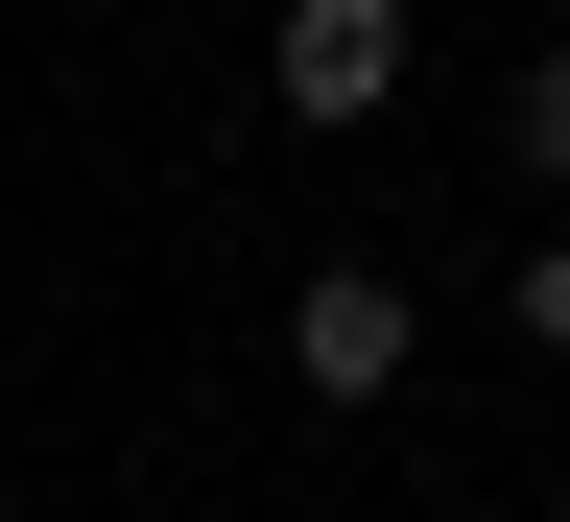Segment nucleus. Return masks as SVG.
<instances>
[{"mask_svg": "<svg viewBox=\"0 0 570 522\" xmlns=\"http://www.w3.org/2000/svg\"><path fill=\"white\" fill-rule=\"evenodd\" d=\"M262 71H285V119H309V142H356V119L404 96V0H285Z\"/></svg>", "mask_w": 570, "mask_h": 522, "instance_id": "nucleus-2", "label": "nucleus"}, {"mask_svg": "<svg viewBox=\"0 0 570 522\" xmlns=\"http://www.w3.org/2000/svg\"><path fill=\"white\" fill-rule=\"evenodd\" d=\"M404 356H428V309H404L381 262H309V285H285V381H309V404H381Z\"/></svg>", "mask_w": 570, "mask_h": 522, "instance_id": "nucleus-1", "label": "nucleus"}, {"mask_svg": "<svg viewBox=\"0 0 570 522\" xmlns=\"http://www.w3.org/2000/svg\"><path fill=\"white\" fill-rule=\"evenodd\" d=\"M523 333H547V356H570V238H547V262H523Z\"/></svg>", "mask_w": 570, "mask_h": 522, "instance_id": "nucleus-4", "label": "nucleus"}, {"mask_svg": "<svg viewBox=\"0 0 570 522\" xmlns=\"http://www.w3.org/2000/svg\"><path fill=\"white\" fill-rule=\"evenodd\" d=\"M523 167H547V190H570V48H547V71H523Z\"/></svg>", "mask_w": 570, "mask_h": 522, "instance_id": "nucleus-3", "label": "nucleus"}]
</instances>
